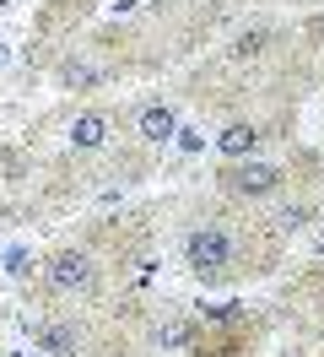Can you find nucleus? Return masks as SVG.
Returning a JSON list of instances; mask_svg holds the SVG:
<instances>
[{
	"label": "nucleus",
	"instance_id": "obj_9",
	"mask_svg": "<svg viewBox=\"0 0 324 357\" xmlns=\"http://www.w3.org/2000/svg\"><path fill=\"white\" fill-rule=\"evenodd\" d=\"M302 222H308V211H302V206H286V211H281V227H286V233L302 227Z\"/></svg>",
	"mask_w": 324,
	"mask_h": 357
},
{
	"label": "nucleus",
	"instance_id": "obj_5",
	"mask_svg": "<svg viewBox=\"0 0 324 357\" xmlns=\"http://www.w3.org/2000/svg\"><path fill=\"white\" fill-rule=\"evenodd\" d=\"M173 130H178V119H173L168 103H151V109L135 114V135L141 141H151V146H162V141H173Z\"/></svg>",
	"mask_w": 324,
	"mask_h": 357
},
{
	"label": "nucleus",
	"instance_id": "obj_8",
	"mask_svg": "<svg viewBox=\"0 0 324 357\" xmlns=\"http://www.w3.org/2000/svg\"><path fill=\"white\" fill-rule=\"evenodd\" d=\"M157 341H162V347H190V331H184V325H162Z\"/></svg>",
	"mask_w": 324,
	"mask_h": 357
},
{
	"label": "nucleus",
	"instance_id": "obj_6",
	"mask_svg": "<svg viewBox=\"0 0 324 357\" xmlns=\"http://www.w3.org/2000/svg\"><path fill=\"white\" fill-rule=\"evenodd\" d=\"M103 141H108V119H103V114L70 119V146H76V152H92V146H103Z\"/></svg>",
	"mask_w": 324,
	"mask_h": 357
},
{
	"label": "nucleus",
	"instance_id": "obj_1",
	"mask_svg": "<svg viewBox=\"0 0 324 357\" xmlns=\"http://www.w3.org/2000/svg\"><path fill=\"white\" fill-rule=\"evenodd\" d=\"M184 260H190V271L200 282H227V276L243 271V244H238L233 227L200 222V227H190V238H184Z\"/></svg>",
	"mask_w": 324,
	"mask_h": 357
},
{
	"label": "nucleus",
	"instance_id": "obj_4",
	"mask_svg": "<svg viewBox=\"0 0 324 357\" xmlns=\"http://www.w3.org/2000/svg\"><path fill=\"white\" fill-rule=\"evenodd\" d=\"M33 335H38L43 352H54V357H76V352H82L76 319H33Z\"/></svg>",
	"mask_w": 324,
	"mask_h": 357
},
{
	"label": "nucleus",
	"instance_id": "obj_2",
	"mask_svg": "<svg viewBox=\"0 0 324 357\" xmlns=\"http://www.w3.org/2000/svg\"><path fill=\"white\" fill-rule=\"evenodd\" d=\"M43 287L54 292V298H92V287H98V266H92V255H86V249H60V255H49V266H43Z\"/></svg>",
	"mask_w": 324,
	"mask_h": 357
},
{
	"label": "nucleus",
	"instance_id": "obj_7",
	"mask_svg": "<svg viewBox=\"0 0 324 357\" xmlns=\"http://www.w3.org/2000/svg\"><path fill=\"white\" fill-rule=\"evenodd\" d=\"M254 141H259L254 125H227V130L216 135V146H222L227 157H249V152H254Z\"/></svg>",
	"mask_w": 324,
	"mask_h": 357
},
{
	"label": "nucleus",
	"instance_id": "obj_3",
	"mask_svg": "<svg viewBox=\"0 0 324 357\" xmlns=\"http://www.w3.org/2000/svg\"><path fill=\"white\" fill-rule=\"evenodd\" d=\"M222 184H227V195H270L281 184V168H270V162H243V168H227L222 174Z\"/></svg>",
	"mask_w": 324,
	"mask_h": 357
}]
</instances>
